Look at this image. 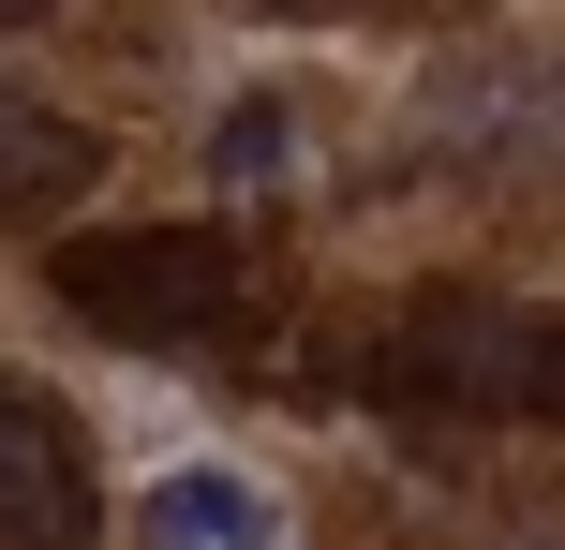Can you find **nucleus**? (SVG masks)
<instances>
[{
    "label": "nucleus",
    "mask_w": 565,
    "mask_h": 550,
    "mask_svg": "<svg viewBox=\"0 0 565 550\" xmlns=\"http://www.w3.org/2000/svg\"><path fill=\"white\" fill-rule=\"evenodd\" d=\"M282 149H298V119H282V105H224V119H209V179H238V194L282 179Z\"/></svg>",
    "instance_id": "nucleus-6"
},
{
    "label": "nucleus",
    "mask_w": 565,
    "mask_h": 550,
    "mask_svg": "<svg viewBox=\"0 0 565 550\" xmlns=\"http://www.w3.org/2000/svg\"><path fill=\"white\" fill-rule=\"evenodd\" d=\"M387 417H565V313L551 298H417L372 343Z\"/></svg>",
    "instance_id": "nucleus-1"
},
{
    "label": "nucleus",
    "mask_w": 565,
    "mask_h": 550,
    "mask_svg": "<svg viewBox=\"0 0 565 550\" xmlns=\"http://www.w3.org/2000/svg\"><path fill=\"white\" fill-rule=\"evenodd\" d=\"M105 492H89V432L30 373H0V550H89Z\"/></svg>",
    "instance_id": "nucleus-3"
},
{
    "label": "nucleus",
    "mask_w": 565,
    "mask_h": 550,
    "mask_svg": "<svg viewBox=\"0 0 565 550\" xmlns=\"http://www.w3.org/2000/svg\"><path fill=\"white\" fill-rule=\"evenodd\" d=\"M89 179H105V134L89 119H60L45 89L0 75V224H45V208H75Z\"/></svg>",
    "instance_id": "nucleus-5"
},
{
    "label": "nucleus",
    "mask_w": 565,
    "mask_h": 550,
    "mask_svg": "<svg viewBox=\"0 0 565 550\" xmlns=\"http://www.w3.org/2000/svg\"><path fill=\"white\" fill-rule=\"evenodd\" d=\"M0 15H30V0H0Z\"/></svg>",
    "instance_id": "nucleus-7"
},
{
    "label": "nucleus",
    "mask_w": 565,
    "mask_h": 550,
    "mask_svg": "<svg viewBox=\"0 0 565 550\" xmlns=\"http://www.w3.org/2000/svg\"><path fill=\"white\" fill-rule=\"evenodd\" d=\"M60 313L105 327V343H209V327H238V298H254V254H238L224 224H105V238H60Z\"/></svg>",
    "instance_id": "nucleus-2"
},
{
    "label": "nucleus",
    "mask_w": 565,
    "mask_h": 550,
    "mask_svg": "<svg viewBox=\"0 0 565 550\" xmlns=\"http://www.w3.org/2000/svg\"><path fill=\"white\" fill-rule=\"evenodd\" d=\"M135 550H282V506L238 462H164L135 492Z\"/></svg>",
    "instance_id": "nucleus-4"
}]
</instances>
